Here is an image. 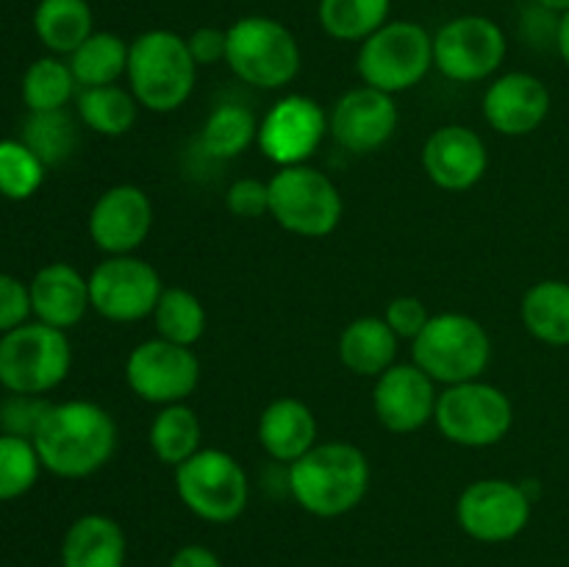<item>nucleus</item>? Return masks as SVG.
I'll return each instance as SVG.
<instances>
[{
  "mask_svg": "<svg viewBox=\"0 0 569 567\" xmlns=\"http://www.w3.org/2000/svg\"><path fill=\"white\" fill-rule=\"evenodd\" d=\"M117 422L92 400L50 404L31 442L42 470L59 478H89L103 470L117 450Z\"/></svg>",
  "mask_w": 569,
  "mask_h": 567,
  "instance_id": "nucleus-1",
  "label": "nucleus"
},
{
  "mask_svg": "<svg viewBox=\"0 0 569 567\" xmlns=\"http://www.w3.org/2000/svg\"><path fill=\"white\" fill-rule=\"evenodd\" d=\"M370 459L356 445L333 439L317 442L289 465V493L315 517H342L365 500L370 489Z\"/></svg>",
  "mask_w": 569,
  "mask_h": 567,
  "instance_id": "nucleus-2",
  "label": "nucleus"
},
{
  "mask_svg": "<svg viewBox=\"0 0 569 567\" xmlns=\"http://www.w3.org/2000/svg\"><path fill=\"white\" fill-rule=\"evenodd\" d=\"M128 89L142 109L170 115L194 92L198 64L187 48V37L170 28H150L131 39L128 50Z\"/></svg>",
  "mask_w": 569,
  "mask_h": 567,
  "instance_id": "nucleus-3",
  "label": "nucleus"
},
{
  "mask_svg": "<svg viewBox=\"0 0 569 567\" xmlns=\"http://www.w3.org/2000/svg\"><path fill=\"white\" fill-rule=\"evenodd\" d=\"M492 359V339L487 328L461 311L431 315L420 334L411 339V361L442 387L476 381Z\"/></svg>",
  "mask_w": 569,
  "mask_h": 567,
  "instance_id": "nucleus-4",
  "label": "nucleus"
},
{
  "mask_svg": "<svg viewBox=\"0 0 569 567\" xmlns=\"http://www.w3.org/2000/svg\"><path fill=\"white\" fill-rule=\"evenodd\" d=\"M300 44L295 33L272 17L250 14L228 26L226 64L242 83L256 89H283L300 72Z\"/></svg>",
  "mask_w": 569,
  "mask_h": 567,
  "instance_id": "nucleus-5",
  "label": "nucleus"
},
{
  "mask_svg": "<svg viewBox=\"0 0 569 567\" xmlns=\"http://www.w3.org/2000/svg\"><path fill=\"white\" fill-rule=\"evenodd\" d=\"M433 67V33L415 20H389L359 44L356 70L361 83L400 94L415 89Z\"/></svg>",
  "mask_w": 569,
  "mask_h": 567,
  "instance_id": "nucleus-6",
  "label": "nucleus"
},
{
  "mask_svg": "<svg viewBox=\"0 0 569 567\" xmlns=\"http://www.w3.org/2000/svg\"><path fill=\"white\" fill-rule=\"evenodd\" d=\"M72 367L67 331L44 322H22L0 334V387L11 395H44L59 387Z\"/></svg>",
  "mask_w": 569,
  "mask_h": 567,
  "instance_id": "nucleus-7",
  "label": "nucleus"
},
{
  "mask_svg": "<svg viewBox=\"0 0 569 567\" xmlns=\"http://www.w3.org/2000/svg\"><path fill=\"white\" fill-rule=\"evenodd\" d=\"M270 217L295 237L322 239L342 222V195L322 170L311 165L278 167L270 178Z\"/></svg>",
  "mask_w": 569,
  "mask_h": 567,
  "instance_id": "nucleus-8",
  "label": "nucleus"
},
{
  "mask_svg": "<svg viewBox=\"0 0 569 567\" xmlns=\"http://www.w3.org/2000/svg\"><path fill=\"white\" fill-rule=\"evenodd\" d=\"M433 422L448 442L461 448H492L503 442L515 426V406L503 389L476 378L439 392Z\"/></svg>",
  "mask_w": 569,
  "mask_h": 567,
  "instance_id": "nucleus-9",
  "label": "nucleus"
},
{
  "mask_svg": "<svg viewBox=\"0 0 569 567\" xmlns=\"http://www.w3.org/2000/svg\"><path fill=\"white\" fill-rule=\"evenodd\" d=\"M176 493L200 520L233 523L248 509L250 481L228 450L200 448L176 467Z\"/></svg>",
  "mask_w": 569,
  "mask_h": 567,
  "instance_id": "nucleus-10",
  "label": "nucleus"
},
{
  "mask_svg": "<svg viewBox=\"0 0 569 567\" xmlns=\"http://www.w3.org/2000/svg\"><path fill=\"white\" fill-rule=\"evenodd\" d=\"M509 39L483 14H461L433 33V67L456 83H478L503 67Z\"/></svg>",
  "mask_w": 569,
  "mask_h": 567,
  "instance_id": "nucleus-11",
  "label": "nucleus"
},
{
  "mask_svg": "<svg viewBox=\"0 0 569 567\" xmlns=\"http://www.w3.org/2000/svg\"><path fill=\"white\" fill-rule=\"evenodd\" d=\"M533 498L526 484L509 478H478L456 500V520L478 543H509L531 523Z\"/></svg>",
  "mask_w": 569,
  "mask_h": 567,
  "instance_id": "nucleus-12",
  "label": "nucleus"
},
{
  "mask_svg": "<svg viewBox=\"0 0 569 567\" xmlns=\"http://www.w3.org/2000/svg\"><path fill=\"white\" fill-rule=\"evenodd\" d=\"M164 284L159 270L139 256H106L89 272V304L111 322L153 317Z\"/></svg>",
  "mask_w": 569,
  "mask_h": 567,
  "instance_id": "nucleus-13",
  "label": "nucleus"
},
{
  "mask_svg": "<svg viewBox=\"0 0 569 567\" xmlns=\"http://www.w3.org/2000/svg\"><path fill=\"white\" fill-rule=\"evenodd\" d=\"M126 381L139 400L153 406L187 404L200 384V361L187 345L144 339L126 361Z\"/></svg>",
  "mask_w": 569,
  "mask_h": 567,
  "instance_id": "nucleus-14",
  "label": "nucleus"
},
{
  "mask_svg": "<svg viewBox=\"0 0 569 567\" xmlns=\"http://www.w3.org/2000/svg\"><path fill=\"white\" fill-rule=\"evenodd\" d=\"M328 137V111L309 94H287L267 109L259 120L261 153L278 167L309 165Z\"/></svg>",
  "mask_w": 569,
  "mask_h": 567,
  "instance_id": "nucleus-15",
  "label": "nucleus"
},
{
  "mask_svg": "<svg viewBox=\"0 0 569 567\" xmlns=\"http://www.w3.org/2000/svg\"><path fill=\"white\" fill-rule=\"evenodd\" d=\"M398 122L400 111L395 94L361 83L333 103L328 115V133L348 153L370 156L395 137Z\"/></svg>",
  "mask_w": 569,
  "mask_h": 567,
  "instance_id": "nucleus-16",
  "label": "nucleus"
},
{
  "mask_svg": "<svg viewBox=\"0 0 569 567\" xmlns=\"http://www.w3.org/2000/svg\"><path fill=\"white\" fill-rule=\"evenodd\" d=\"M89 237L106 256L137 253L153 228V200L142 187H109L89 211Z\"/></svg>",
  "mask_w": 569,
  "mask_h": 567,
  "instance_id": "nucleus-17",
  "label": "nucleus"
},
{
  "mask_svg": "<svg viewBox=\"0 0 569 567\" xmlns=\"http://www.w3.org/2000/svg\"><path fill=\"white\" fill-rule=\"evenodd\" d=\"M437 381L422 372L415 361H395L387 372L376 378L372 411L378 422L392 434H415L437 415Z\"/></svg>",
  "mask_w": 569,
  "mask_h": 567,
  "instance_id": "nucleus-18",
  "label": "nucleus"
},
{
  "mask_svg": "<svg viewBox=\"0 0 569 567\" xmlns=\"http://www.w3.org/2000/svg\"><path fill=\"white\" fill-rule=\"evenodd\" d=\"M422 167H426V176L445 192H467L487 176V142L472 128L450 122L426 139Z\"/></svg>",
  "mask_w": 569,
  "mask_h": 567,
  "instance_id": "nucleus-19",
  "label": "nucleus"
},
{
  "mask_svg": "<svg viewBox=\"0 0 569 567\" xmlns=\"http://www.w3.org/2000/svg\"><path fill=\"white\" fill-rule=\"evenodd\" d=\"M550 89L542 78L531 72H506L487 87L483 94V117L489 128L503 137H528L537 131L550 115Z\"/></svg>",
  "mask_w": 569,
  "mask_h": 567,
  "instance_id": "nucleus-20",
  "label": "nucleus"
},
{
  "mask_svg": "<svg viewBox=\"0 0 569 567\" xmlns=\"http://www.w3.org/2000/svg\"><path fill=\"white\" fill-rule=\"evenodd\" d=\"M31 311L39 322L67 331L83 320L89 304V278H83L67 261H50L28 284Z\"/></svg>",
  "mask_w": 569,
  "mask_h": 567,
  "instance_id": "nucleus-21",
  "label": "nucleus"
},
{
  "mask_svg": "<svg viewBox=\"0 0 569 567\" xmlns=\"http://www.w3.org/2000/svg\"><path fill=\"white\" fill-rule=\"evenodd\" d=\"M317 417L300 398H276L264 406L256 426V437L267 456L292 465L317 445Z\"/></svg>",
  "mask_w": 569,
  "mask_h": 567,
  "instance_id": "nucleus-22",
  "label": "nucleus"
},
{
  "mask_svg": "<svg viewBox=\"0 0 569 567\" xmlns=\"http://www.w3.org/2000/svg\"><path fill=\"white\" fill-rule=\"evenodd\" d=\"M128 539L109 515H83L61 539V567H126Z\"/></svg>",
  "mask_w": 569,
  "mask_h": 567,
  "instance_id": "nucleus-23",
  "label": "nucleus"
},
{
  "mask_svg": "<svg viewBox=\"0 0 569 567\" xmlns=\"http://www.w3.org/2000/svg\"><path fill=\"white\" fill-rule=\"evenodd\" d=\"M398 334L383 317H359L339 334V361L361 378H378L398 361Z\"/></svg>",
  "mask_w": 569,
  "mask_h": 567,
  "instance_id": "nucleus-24",
  "label": "nucleus"
},
{
  "mask_svg": "<svg viewBox=\"0 0 569 567\" xmlns=\"http://www.w3.org/2000/svg\"><path fill=\"white\" fill-rule=\"evenodd\" d=\"M520 317L533 339L553 348L569 345V281L545 278L522 295Z\"/></svg>",
  "mask_w": 569,
  "mask_h": 567,
  "instance_id": "nucleus-25",
  "label": "nucleus"
},
{
  "mask_svg": "<svg viewBox=\"0 0 569 567\" xmlns=\"http://www.w3.org/2000/svg\"><path fill=\"white\" fill-rule=\"evenodd\" d=\"M33 31L53 56H70L94 31L92 6L87 0H39Z\"/></svg>",
  "mask_w": 569,
  "mask_h": 567,
  "instance_id": "nucleus-26",
  "label": "nucleus"
},
{
  "mask_svg": "<svg viewBox=\"0 0 569 567\" xmlns=\"http://www.w3.org/2000/svg\"><path fill=\"white\" fill-rule=\"evenodd\" d=\"M148 442L156 459L176 470L178 465H183L189 456L203 448L200 445L203 442V426H200L198 411L189 404L161 406L159 415L150 422Z\"/></svg>",
  "mask_w": 569,
  "mask_h": 567,
  "instance_id": "nucleus-27",
  "label": "nucleus"
},
{
  "mask_svg": "<svg viewBox=\"0 0 569 567\" xmlns=\"http://www.w3.org/2000/svg\"><path fill=\"white\" fill-rule=\"evenodd\" d=\"M128 50H131V42H126L120 33L92 31L89 39H83L67 56V61L81 89L109 87L128 72Z\"/></svg>",
  "mask_w": 569,
  "mask_h": 567,
  "instance_id": "nucleus-28",
  "label": "nucleus"
},
{
  "mask_svg": "<svg viewBox=\"0 0 569 567\" xmlns=\"http://www.w3.org/2000/svg\"><path fill=\"white\" fill-rule=\"evenodd\" d=\"M76 109L89 131L100 133V137H122L133 128L142 106L137 103L131 89L109 83V87L78 89Z\"/></svg>",
  "mask_w": 569,
  "mask_h": 567,
  "instance_id": "nucleus-29",
  "label": "nucleus"
},
{
  "mask_svg": "<svg viewBox=\"0 0 569 567\" xmlns=\"http://www.w3.org/2000/svg\"><path fill=\"white\" fill-rule=\"evenodd\" d=\"M392 0H320L317 20L337 42H365L367 37L387 26Z\"/></svg>",
  "mask_w": 569,
  "mask_h": 567,
  "instance_id": "nucleus-30",
  "label": "nucleus"
},
{
  "mask_svg": "<svg viewBox=\"0 0 569 567\" xmlns=\"http://www.w3.org/2000/svg\"><path fill=\"white\" fill-rule=\"evenodd\" d=\"M259 139V120L242 103H222L206 117L200 131V148L211 159H237Z\"/></svg>",
  "mask_w": 569,
  "mask_h": 567,
  "instance_id": "nucleus-31",
  "label": "nucleus"
},
{
  "mask_svg": "<svg viewBox=\"0 0 569 567\" xmlns=\"http://www.w3.org/2000/svg\"><path fill=\"white\" fill-rule=\"evenodd\" d=\"M22 103L28 111H59L78 94V81L70 61L59 56H42L26 70L20 83Z\"/></svg>",
  "mask_w": 569,
  "mask_h": 567,
  "instance_id": "nucleus-32",
  "label": "nucleus"
},
{
  "mask_svg": "<svg viewBox=\"0 0 569 567\" xmlns=\"http://www.w3.org/2000/svg\"><path fill=\"white\" fill-rule=\"evenodd\" d=\"M153 322L161 339L192 348L206 334L209 317H206V306L200 304L198 295L183 287H164L159 304H156Z\"/></svg>",
  "mask_w": 569,
  "mask_h": 567,
  "instance_id": "nucleus-33",
  "label": "nucleus"
},
{
  "mask_svg": "<svg viewBox=\"0 0 569 567\" xmlns=\"http://www.w3.org/2000/svg\"><path fill=\"white\" fill-rule=\"evenodd\" d=\"M22 142L42 159L44 167H59L78 148V126L67 109L28 111L22 122Z\"/></svg>",
  "mask_w": 569,
  "mask_h": 567,
  "instance_id": "nucleus-34",
  "label": "nucleus"
},
{
  "mask_svg": "<svg viewBox=\"0 0 569 567\" xmlns=\"http://www.w3.org/2000/svg\"><path fill=\"white\" fill-rule=\"evenodd\" d=\"M44 170L48 167L22 139H0V195L3 198H33L44 183Z\"/></svg>",
  "mask_w": 569,
  "mask_h": 567,
  "instance_id": "nucleus-35",
  "label": "nucleus"
},
{
  "mask_svg": "<svg viewBox=\"0 0 569 567\" xmlns=\"http://www.w3.org/2000/svg\"><path fill=\"white\" fill-rule=\"evenodd\" d=\"M39 472L42 461L31 439L0 434V500H17L31 493Z\"/></svg>",
  "mask_w": 569,
  "mask_h": 567,
  "instance_id": "nucleus-36",
  "label": "nucleus"
},
{
  "mask_svg": "<svg viewBox=\"0 0 569 567\" xmlns=\"http://www.w3.org/2000/svg\"><path fill=\"white\" fill-rule=\"evenodd\" d=\"M226 206L239 220H259L270 215V183L261 178H237L228 187Z\"/></svg>",
  "mask_w": 569,
  "mask_h": 567,
  "instance_id": "nucleus-37",
  "label": "nucleus"
},
{
  "mask_svg": "<svg viewBox=\"0 0 569 567\" xmlns=\"http://www.w3.org/2000/svg\"><path fill=\"white\" fill-rule=\"evenodd\" d=\"M50 404L37 400V395H11L3 406H0V426L3 434H17V437H33L39 420L48 411Z\"/></svg>",
  "mask_w": 569,
  "mask_h": 567,
  "instance_id": "nucleus-38",
  "label": "nucleus"
},
{
  "mask_svg": "<svg viewBox=\"0 0 569 567\" xmlns=\"http://www.w3.org/2000/svg\"><path fill=\"white\" fill-rule=\"evenodd\" d=\"M31 292L20 278L0 272V334H9L31 317Z\"/></svg>",
  "mask_w": 569,
  "mask_h": 567,
  "instance_id": "nucleus-39",
  "label": "nucleus"
},
{
  "mask_svg": "<svg viewBox=\"0 0 569 567\" xmlns=\"http://www.w3.org/2000/svg\"><path fill=\"white\" fill-rule=\"evenodd\" d=\"M383 320L398 334V339H415L426 328V322L431 320V315H428V306L420 298H415V295H400V298L389 300L387 311H383Z\"/></svg>",
  "mask_w": 569,
  "mask_h": 567,
  "instance_id": "nucleus-40",
  "label": "nucleus"
},
{
  "mask_svg": "<svg viewBox=\"0 0 569 567\" xmlns=\"http://www.w3.org/2000/svg\"><path fill=\"white\" fill-rule=\"evenodd\" d=\"M187 48L198 67H211L217 64V61H226L228 28H214V26L194 28V31L187 37Z\"/></svg>",
  "mask_w": 569,
  "mask_h": 567,
  "instance_id": "nucleus-41",
  "label": "nucleus"
},
{
  "mask_svg": "<svg viewBox=\"0 0 569 567\" xmlns=\"http://www.w3.org/2000/svg\"><path fill=\"white\" fill-rule=\"evenodd\" d=\"M170 567H222V561L206 545H183L170 559Z\"/></svg>",
  "mask_w": 569,
  "mask_h": 567,
  "instance_id": "nucleus-42",
  "label": "nucleus"
},
{
  "mask_svg": "<svg viewBox=\"0 0 569 567\" xmlns=\"http://www.w3.org/2000/svg\"><path fill=\"white\" fill-rule=\"evenodd\" d=\"M556 50H559L561 61L569 67V11H565L559 22H556Z\"/></svg>",
  "mask_w": 569,
  "mask_h": 567,
  "instance_id": "nucleus-43",
  "label": "nucleus"
},
{
  "mask_svg": "<svg viewBox=\"0 0 569 567\" xmlns=\"http://www.w3.org/2000/svg\"><path fill=\"white\" fill-rule=\"evenodd\" d=\"M537 6H542L545 11H553V14H565V11H569V0H537Z\"/></svg>",
  "mask_w": 569,
  "mask_h": 567,
  "instance_id": "nucleus-44",
  "label": "nucleus"
},
{
  "mask_svg": "<svg viewBox=\"0 0 569 567\" xmlns=\"http://www.w3.org/2000/svg\"><path fill=\"white\" fill-rule=\"evenodd\" d=\"M237 3H248V0H237Z\"/></svg>",
  "mask_w": 569,
  "mask_h": 567,
  "instance_id": "nucleus-45",
  "label": "nucleus"
}]
</instances>
